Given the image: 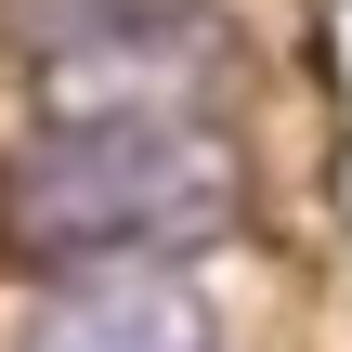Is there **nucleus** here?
I'll list each match as a JSON object with an SVG mask.
<instances>
[{"label":"nucleus","mask_w":352,"mask_h":352,"mask_svg":"<svg viewBox=\"0 0 352 352\" xmlns=\"http://www.w3.org/2000/svg\"><path fill=\"white\" fill-rule=\"evenodd\" d=\"M39 13H65L52 39H78V26H131V13H170V0H39Z\"/></svg>","instance_id":"7ed1b4c3"},{"label":"nucleus","mask_w":352,"mask_h":352,"mask_svg":"<svg viewBox=\"0 0 352 352\" xmlns=\"http://www.w3.org/2000/svg\"><path fill=\"white\" fill-rule=\"evenodd\" d=\"M13 352H222L209 287H183L170 261H78Z\"/></svg>","instance_id":"f03ea898"},{"label":"nucleus","mask_w":352,"mask_h":352,"mask_svg":"<svg viewBox=\"0 0 352 352\" xmlns=\"http://www.w3.org/2000/svg\"><path fill=\"white\" fill-rule=\"evenodd\" d=\"M235 222V157L183 118V104H144V118H65L52 144H26L0 170V235L26 261H196L209 235Z\"/></svg>","instance_id":"f257e3e1"}]
</instances>
